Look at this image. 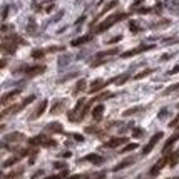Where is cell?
I'll list each match as a JSON object with an SVG mask.
<instances>
[{"label": "cell", "mask_w": 179, "mask_h": 179, "mask_svg": "<svg viewBox=\"0 0 179 179\" xmlns=\"http://www.w3.org/2000/svg\"><path fill=\"white\" fill-rule=\"evenodd\" d=\"M90 39H92V35H84V37H79V39H75L74 42H72V45H80V44H86V42H89Z\"/></svg>", "instance_id": "20"}, {"label": "cell", "mask_w": 179, "mask_h": 179, "mask_svg": "<svg viewBox=\"0 0 179 179\" xmlns=\"http://www.w3.org/2000/svg\"><path fill=\"white\" fill-rule=\"evenodd\" d=\"M45 52L47 50H42V49H35L32 52V57L34 59H40V57H44V55H45Z\"/></svg>", "instance_id": "22"}, {"label": "cell", "mask_w": 179, "mask_h": 179, "mask_svg": "<svg viewBox=\"0 0 179 179\" xmlns=\"http://www.w3.org/2000/svg\"><path fill=\"white\" fill-rule=\"evenodd\" d=\"M20 174H22V169H18V171H15V172H10V174H7L4 179H14V177H20Z\"/></svg>", "instance_id": "24"}, {"label": "cell", "mask_w": 179, "mask_h": 179, "mask_svg": "<svg viewBox=\"0 0 179 179\" xmlns=\"http://www.w3.org/2000/svg\"><path fill=\"white\" fill-rule=\"evenodd\" d=\"M177 124H179V116H177V117H176V119H174V121H172V122H171V124H169V125H171V127H176V125H177Z\"/></svg>", "instance_id": "32"}, {"label": "cell", "mask_w": 179, "mask_h": 179, "mask_svg": "<svg viewBox=\"0 0 179 179\" xmlns=\"http://www.w3.org/2000/svg\"><path fill=\"white\" fill-rule=\"evenodd\" d=\"M74 137H75V141H80V142H82V141H84V137H82V136H79V134H75Z\"/></svg>", "instance_id": "34"}, {"label": "cell", "mask_w": 179, "mask_h": 179, "mask_svg": "<svg viewBox=\"0 0 179 179\" xmlns=\"http://www.w3.org/2000/svg\"><path fill=\"white\" fill-rule=\"evenodd\" d=\"M80 177H84V174H77V176H72V177H69V179H80Z\"/></svg>", "instance_id": "37"}, {"label": "cell", "mask_w": 179, "mask_h": 179, "mask_svg": "<svg viewBox=\"0 0 179 179\" xmlns=\"http://www.w3.org/2000/svg\"><path fill=\"white\" fill-rule=\"evenodd\" d=\"M134 162V158H129V159H125L124 162H121V164H117L114 168V171H121V169H124V168H127V166H131Z\"/></svg>", "instance_id": "18"}, {"label": "cell", "mask_w": 179, "mask_h": 179, "mask_svg": "<svg viewBox=\"0 0 179 179\" xmlns=\"http://www.w3.org/2000/svg\"><path fill=\"white\" fill-rule=\"evenodd\" d=\"M134 137H141L142 136V129H139V127H137V129H134V134H132Z\"/></svg>", "instance_id": "30"}, {"label": "cell", "mask_w": 179, "mask_h": 179, "mask_svg": "<svg viewBox=\"0 0 179 179\" xmlns=\"http://www.w3.org/2000/svg\"><path fill=\"white\" fill-rule=\"evenodd\" d=\"M116 5H117V2H116V0H112L111 4H107V5H106V8H104V10H102V14H106V12H107V10H111V8H114Z\"/></svg>", "instance_id": "28"}, {"label": "cell", "mask_w": 179, "mask_h": 179, "mask_svg": "<svg viewBox=\"0 0 179 179\" xmlns=\"http://www.w3.org/2000/svg\"><path fill=\"white\" fill-rule=\"evenodd\" d=\"M64 107H65V100H55L52 109H50V112H52V116H57L64 111Z\"/></svg>", "instance_id": "10"}, {"label": "cell", "mask_w": 179, "mask_h": 179, "mask_svg": "<svg viewBox=\"0 0 179 179\" xmlns=\"http://www.w3.org/2000/svg\"><path fill=\"white\" fill-rule=\"evenodd\" d=\"M177 139H179V132L176 134V136L169 137V139H168V142H166V146H164V152H168V151L171 149V146H172V144H174V142H176V141H177Z\"/></svg>", "instance_id": "19"}, {"label": "cell", "mask_w": 179, "mask_h": 179, "mask_svg": "<svg viewBox=\"0 0 179 179\" xmlns=\"http://www.w3.org/2000/svg\"><path fill=\"white\" fill-rule=\"evenodd\" d=\"M84 90H86V80H82V79H80L79 82L75 84V87H74V94L77 96L79 92H84Z\"/></svg>", "instance_id": "16"}, {"label": "cell", "mask_w": 179, "mask_h": 179, "mask_svg": "<svg viewBox=\"0 0 179 179\" xmlns=\"http://www.w3.org/2000/svg\"><path fill=\"white\" fill-rule=\"evenodd\" d=\"M114 94L112 92H106V94H102V96H99V97H96V100H102V99H109V97H112Z\"/></svg>", "instance_id": "29"}, {"label": "cell", "mask_w": 179, "mask_h": 179, "mask_svg": "<svg viewBox=\"0 0 179 179\" xmlns=\"http://www.w3.org/2000/svg\"><path fill=\"white\" fill-rule=\"evenodd\" d=\"M49 132H62V125L59 124V122H52V124H49L45 127Z\"/></svg>", "instance_id": "15"}, {"label": "cell", "mask_w": 179, "mask_h": 179, "mask_svg": "<svg viewBox=\"0 0 179 179\" xmlns=\"http://www.w3.org/2000/svg\"><path fill=\"white\" fill-rule=\"evenodd\" d=\"M86 161L94 162V164H102V162H104V158H100V156H97V154H89L86 158Z\"/></svg>", "instance_id": "14"}, {"label": "cell", "mask_w": 179, "mask_h": 179, "mask_svg": "<svg viewBox=\"0 0 179 179\" xmlns=\"http://www.w3.org/2000/svg\"><path fill=\"white\" fill-rule=\"evenodd\" d=\"M25 136L22 132H12V134H7V136L4 137L5 142H20V141H24Z\"/></svg>", "instance_id": "7"}, {"label": "cell", "mask_w": 179, "mask_h": 179, "mask_svg": "<svg viewBox=\"0 0 179 179\" xmlns=\"http://www.w3.org/2000/svg\"><path fill=\"white\" fill-rule=\"evenodd\" d=\"M106 84H109V80H94L92 82V86H90V89H89V92L90 94H96V92H99L100 89H102V87L106 86Z\"/></svg>", "instance_id": "9"}, {"label": "cell", "mask_w": 179, "mask_h": 179, "mask_svg": "<svg viewBox=\"0 0 179 179\" xmlns=\"http://www.w3.org/2000/svg\"><path fill=\"white\" fill-rule=\"evenodd\" d=\"M117 40H121V37H114V39H111V40H109V44H114V42H117Z\"/></svg>", "instance_id": "36"}, {"label": "cell", "mask_w": 179, "mask_h": 179, "mask_svg": "<svg viewBox=\"0 0 179 179\" xmlns=\"http://www.w3.org/2000/svg\"><path fill=\"white\" fill-rule=\"evenodd\" d=\"M127 15H129V14H114V15H111V17H107L104 22H100V24L97 25V29H96V32H94V34H100V32H104V30L111 29L114 24H117L119 20L125 18Z\"/></svg>", "instance_id": "1"}, {"label": "cell", "mask_w": 179, "mask_h": 179, "mask_svg": "<svg viewBox=\"0 0 179 179\" xmlns=\"http://www.w3.org/2000/svg\"><path fill=\"white\" fill-rule=\"evenodd\" d=\"M27 77H34V75H39L42 74V72H45V65H32V67H29L27 65Z\"/></svg>", "instance_id": "6"}, {"label": "cell", "mask_w": 179, "mask_h": 179, "mask_svg": "<svg viewBox=\"0 0 179 179\" xmlns=\"http://www.w3.org/2000/svg\"><path fill=\"white\" fill-rule=\"evenodd\" d=\"M154 45H139V47H136V49H132V50H127L125 54H122V57H132V55H137V54H141V52H146V50H151Z\"/></svg>", "instance_id": "5"}, {"label": "cell", "mask_w": 179, "mask_h": 179, "mask_svg": "<svg viewBox=\"0 0 179 179\" xmlns=\"http://www.w3.org/2000/svg\"><path fill=\"white\" fill-rule=\"evenodd\" d=\"M124 142H127L125 137H114V139H111L109 142H106V147H119V146H122Z\"/></svg>", "instance_id": "11"}, {"label": "cell", "mask_w": 179, "mask_h": 179, "mask_svg": "<svg viewBox=\"0 0 179 179\" xmlns=\"http://www.w3.org/2000/svg\"><path fill=\"white\" fill-rule=\"evenodd\" d=\"M136 147H137V144H136V142H134V144H127L125 147H122V149H121V152H129V151L136 149Z\"/></svg>", "instance_id": "26"}, {"label": "cell", "mask_w": 179, "mask_h": 179, "mask_svg": "<svg viewBox=\"0 0 179 179\" xmlns=\"http://www.w3.org/2000/svg\"><path fill=\"white\" fill-rule=\"evenodd\" d=\"M45 107H47V100H42V102H40V106L37 107V111L32 114V119H37V117H40V116H42L44 112H45Z\"/></svg>", "instance_id": "13"}, {"label": "cell", "mask_w": 179, "mask_h": 179, "mask_svg": "<svg viewBox=\"0 0 179 179\" xmlns=\"http://www.w3.org/2000/svg\"><path fill=\"white\" fill-rule=\"evenodd\" d=\"M20 159V156H15V158H10V159H7V161L4 162V168H8V166H12V164H15V162Z\"/></svg>", "instance_id": "23"}, {"label": "cell", "mask_w": 179, "mask_h": 179, "mask_svg": "<svg viewBox=\"0 0 179 179\" xmlns=\"http://www.w3.org/2000/svg\"><path fill=\"white\" fill-rule=\"evenodd\" d=\"M177 89H179V84H176V86H171V87H168V89H166L162 94H164V96H169L171 92H176Z\"/></svg>", "instance_id": "25"}, {"label": "cell", "mask_w": 179, "mask_h": 179, "mask_svg": "<svg viewBox=\"0 0 179 179\" xmlns=\"http://www.w3.org/2000/svg\"><path fill=\"white\" fill-rule=\"evenodd\" d=\"M166 162H168V156H164V158H162L159 162H156V166H154L152 169H151L149 174H151V176H158V174H159V171H161V169L166 166Z\"/></svg>", "instance_id": "8"}, {"label": "cell", "mask_w": 179, "mask_h": 179, "mask_svg": "<svg viewBox=\"0 0 179 179\" xmlns=\"http://www.w3.org/2000/svg\"><path fill=\"white\" fill-rule=\"evenodd\" d=\"M102 114H104V106H102V104L96 106V107H94V111H92V117H94V121L99 122L100 119H102Z\"/></svg>", "instance_id": "12"}, {"label": "cell", "mask_w": 179, "mask_h": 179, "mask_svg": "<svg viewBox=\"0 0 179 179\" xmlns=\"http://www.w3.org/2000/svg\"><path fill=\"white\" fill-rule=\"evenodd\" d=\"M54 168L62 169V168H65V164H64V162H54Z\"/></svg>", "instance_id": "31"}, {"label": "cell", "mask_w": 179, "mask_h": 179, "mask_svg": "<svg viewBox=\"0 0 179 179\" xmlns=\"http://www.w3.org/2000/svg\"><path fill=\"white\" fill-rule=\"evenodd\" d=\"M62 177H64V176H49V177H45V179H62Z\"/></svg>", "instance_id": "33"}, {"label": "cell", "mask_w": 179, "mask_h": 179, "mask_svg": "<svg viewBox=\"0 0 179 179\" xmlns=\"http://www.w3.org/2000/svg\"><path fill=\"white\" fill-rule=\"evenodd\" d=\"M17 94H18V90H12V92L5 94V96L2 97V100H0V102H2V106H5V104L8 102V100H10V99H14V97L17 96Z\"/></svg>", "instance_id": "17"}, {"label": "cell", "mask_w": 179, "mask_h": 179, "mask_svg": "<svg viewBox=\"0 0 179 179\" xmlns=\"http://www.w3.org/2000/svg\"><path fill=\"white\" fill-rule=\"evenodd\" d=\"M29 144H32V146H35V144H40V146H45V147H52V146H55L57 142H55L54 139H49V137H45V136H37V137H34V139H30Z\"/></svg>", "instance_id": "3"}, {"label": "cell", "mask_w": 179, "mask_h": 179, "mask_svg": "<svg viewBox=\"0 0 179 179\" xmlns=\"http://www.w3.org/2000/svg\"><path fill=\"white\" fill-rule=\"evenodd\" d=\"M62 158H70V152H69V151H67V152H64V154H62Z\"/></svg>", "instance_id": "40"}, {"label": "cell", "mask_w": 179, "mask_h": 179, "mask_svg": "<svg viewBox=\"0 0 179 179\" xmlns=\"http://www.w3.org/2000/svg\"><path fill=\"white\" fill-rule=\"evenodd\" d=\"M32 100H35V96H29L27 99L24 100V102H20V104H17V106H12V107H8V109H4L2 111V117H5V116H8V114H15V112H18V111H22V109L25 107V106H29Z\"/></svg>", "instance_id": "2"}, {"label": "cell", "mask_w": 179, "mask_h": 179, "mask_svg": "<svg viewBox=\"0 0 179 179\" xmlns=\"http://www.w3.org/2000/svg\"><path fill=\"white\" fill-rule=\"evenodd\" d=\"M141 111V107H134V109H127V111L124 112V116L127 117V116H132V114H137V112Z\"/></svg>", "instance_id": "27"}, {"label": "cell", "mask_w": 179, "mask_h": 179, "mask_svg": "<svg viewBox=\"0 0 179 179\" xmlns=\"http://www.w3.org/2000/svg\"><path fill=\"white\" fill-rule=\"evenodd\" d=\"M177 72H179V65H177L176 69H172V70H171V74H177Z\"/></svg>", "instance_id": "39"}, {"label": "cell", "mask_w": 179, "mask_h": 179, "mask_svg": "<svg viewBox=\"0 0 179 179\" xmlns=\"http://www.w3.org/2000/svg\"><path fill=\"white\" fill-rule=\"evenodd\" d=\"M149 74H152V69H146V70H142V72H139L137 75H134V79H142V77H147Z\"/></svg>", "instance_id": "21"}, {"label": "cell", "mask_w": 179, "mask_h": 179, "mask_svg": "<svg viewBox=\"0 0 179 179\" xmlns=\"http://www.w3.org/2000/svg\"><path fill=\"white\" fill-rule=\"evenodd\" d=\"M86 132H96V127H87Z\"/></svg>", "instance_id": "38"}, {"label": "cell", "mask_w": 179, "mask_h": 179, "mask_svg": "<svg viewBox=\"0 0 179 179\" xmlns=\"http://www.w3.org/2000/svg\"><path fill=\"white\" fill-rule=\"evenodd\" d=\"M94 179H104V172H99V174H97Z\"/></svg>", "instance_id": "35"}, {"label": "cell", "mask_w": 179, "mask_h": 179, "mask_svg": "<svg viewBox=\"0 0 179 179\" xmlns=\"http://www.w3.org/2000/svg\"><path fill=\"white\" fill-rule=\"evenodd\" d=\"M161 137H162V132H156L154 136L151 137V141H149V142H147V146H146V147H144V149H142V152H144V154H149L151 151L154 149V146H156V144H158L159 141H161Z\"/></svg>", "instance_id": "4"}]
</instances>
